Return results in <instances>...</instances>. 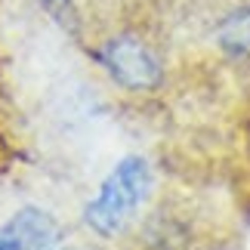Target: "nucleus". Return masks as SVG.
Listing matches in <instances>:
<instances>
[{
  "label": "nucleus",
  "mask_w": 250,
  "mask_h": 250,
  "mask_svg": "<svg viewBox=\"0 0 250 250\" xmlns=\"http://www.w3.org/2000/svg\"><path fill=\"white\" fill-rule=\"evenodd\" d=\"M151 188V170L142 158H124L118 167L108 173L96 195L83 210L86 226L102 238H114L130 226L142 201L148 198Z\"/></svg>",
  "instance_id": "nucleus-1"
},
{
  "label": "nucleus",
  "mask_w": 250,
  "mask_h": 250,
  "mask_svg": "<svg viewBox=\"0 0 250 250\" xmlns=\"http://www.w3.org/2000/svg\"><path fill=\"white\" fill-rule=\"evenodd\" d=\"M99 59L105 65V71L127 90H155L161 83V62L151 53V46L146 41L133 34L111 37L102 46Z\"/></svg>",
  "instance_id": "nucleus-2"
},
{
  "label": "nucleus",
  "mask_w": 250,
  "mask_h": 250,
  "mask_svg": "<svg viewBox=\"0 0 250 250\" xmlns=\"http://www.w3.org/2000/svg\"><path fill=\"white\" fill-rule=\"evenodd\" d=\"M59 241V226L50 213L37 207H25L0 226V250H43Z\"/></svg>",
  "instance_id": "nucleus-3"
},
{
  "label": "nucleus",
  "mask_w": 250,
  "mask_h": 250,
  "mask_svg": "<svg viewBox=\"0 0 250 250\" xmlns=\"http://www.w3.org/2000/svg\"><path fill=\"white\" fill-rule=\"evenodd\" d=\"M216 41L229 56H250V3L232 9L216 25Z\"/></svg>",
  "instance_id": "nucleus-4"
},
{
  "label": "nucleus",
  "mask_w": 250,
  "mask_h": 250,
  "mask_svg": "<svg viewBox=\"0 0 250 250\" xmlns=\"http://www.w3.org/2000/svg\"><path fill=\"white\" fill-rule=\"evenodd\" d=\"M43 250H50V247H43Z\"/></svg>",
  "instance_id": "nucleus-5"
}]
</instances>
